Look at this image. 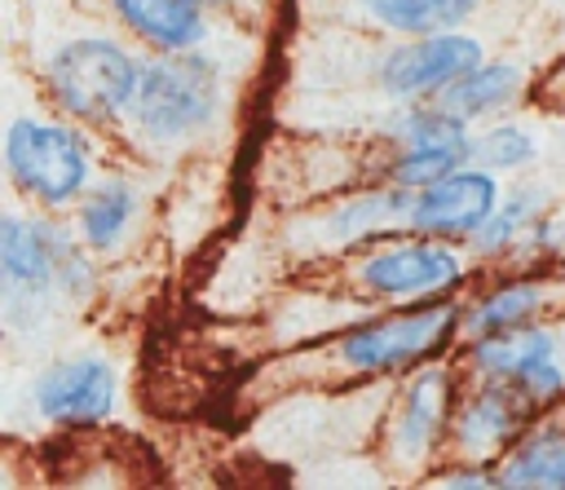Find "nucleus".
Instances as JSON below:
<instances>
[{
	"instance_id": "obj_1",
	"label": "nucleus",
	"mask_w": 565,
	"mask_h": 490,
	"mask_svg": "<svg viewBox=\"0 0 565 490\" xmlns=\"http://www.w3.org/2000/svg\"><path fill=\"white\" fill-rule=\"evenodd\" d=\"M216 102H221L216 66L194 57V49H185V53H159L154 62H141V75L124 115L137 137L154 146H177L199 137L212 124Z\"/></svg>"
},
{
	"instance_id": "obj_2",
	"label": "nucleus",
	"mask_w": 565,
	"mask_h": 490,
	"mask_svg": "<svg viewBox=\"0 0 565 490\" xmlns=\"http://www.w3.org/2000/svg\"><path fill=\"white\" fill-rule=\"evenodd\" d=\"M137 75H141V62L128 49H119L115 40H102V35H84L53 53L49 93H53L57 110H66L71 119L102 128L128 110Z\"/></svg>"
},
{
	"instance_id": "obj_3",
	"label": "nucleus",
	"mask_w": 565,
	"mask_h": 490,
	"mask_svg": "<svg viewBox=\"0 0 565 490\" xmlns=\"http://www.w3.org/2000/svg\"><path fill=\"white\" fill-rule=\"evenodd\" d=\"M4 168L26 199L66 207L88 185V146L71 124L18 115L4 128Z\"/></svg>"
},
{
	"instance_id": "obj_4",
	"label": "nucleus",
	"mask_w": 565,
	"mask_h": 490,
	"mask_svg": "<svg viewBox=\"0 0 565 490\" xmlns=\"http://www.w3.org/2000/svg\"><path fill=\"white\" fill-rule=\"evenodd\" d=\"M463 327V313L455 300H433V305H419V309H402V313H388L380 322H366V327H353L344 340H340V362L349 371H362V375H388V371H406V366H419L424 358L441 353L446 340Z\"/></svg>"
},
{
	"instance_id": "obj_5",
	"label": "nucleus",
	"mask_w": 565,
	"mask_h": 490,
	"mask_svg": "<svg viewBox=\"0 0 565 490\" xmlns=\"http://www.w3.org/2000/svg\"><path fill=\"white\" fill-rule=\"evenodd\" d=\"M463 252L450 238L415 234L388 238L358 260V287L380 300H433L463 278Z\"/></svg>"
},
{
	"instance_id": "obj_6",
	"label": "nucleus",
	"mask_w": 565,
	"mask_h": 490,
	"mask_svg": "<svg viewBox=\"0 0 565 490\" xmlns=\"http://www.w3.org/2000/svg\"><path fill=\"white\" fill-rule=\"evenodd\" d=\"M556 349H561L556 331H547L539 322H521V327H508V331L477 335L468 362L481 380H503L525 402L547 406L565 393V366L556 362Z\"/></svg>"
},
{
	"instance_id": "obj_7",
	"label": "nucleus",
	"mask_w": 565,
	"mask_h": 490,
	"mask_svg": "<svg viewBox=\"0 0 565 490\" xmlns=\"http://www.w3.org/2000/svg\"><path fill=\"white\" fill-rule=\"evenodd\" d=\"M499 207V181L490 168H455L450 177L415 190L406 230L437 238H472Z\"/></svg>"
},
{
	"instance_id": "obj_8",
	"label": "nucleus",
	"mask_w": 565,
	"mask_h": 490,
	"mask_svg": "<svg viewBox=\"0 0 565 490\" xmlns=\"http://www.w3.org/2000/svg\"><path fill=\"white\" fill-rule=\"evenodd\" d=\"M481 66V44L459 31L415 35L411 44L388 49L380 79L393 97H441L455 79Z\"/></svg>"
},
{
	"instance_id": "obj_9",
	"label": "nucleus",
	"mask_w": 565,
	"mask_h": 490,
	"mask_svg": "<svg viewBox=\"0 0 565 490\" xmlns=\"http://www.w3.org/2000/svg\"><path fill=\"white\" fill-rule=\"evenodd\" d=\"M534 415V402H525L512 384L503 380H486V388H477L472 397H463L455 406L450 419V446L468 459V464H490L499 450H512L525 419Z\"/></svg>"
},
{
	"instance_id": "obj_10",
	"label": "nucleus",
	"mask_w": 565,
	"mask_h": 490,
	"mask_svg": "<svg viewBox=\"0 0 565 490\" xmlns=\"http://www.w3.org/2000/svg\"><path fill=\"white\" fill-rule=\"evenodd\" d=\"M455 419V384L446 366H419L397 397V415L388 424V455L402 468H415L428 459V450L441 441V433Z\"/></svg>"
},
{
	"instance_id": "obj_11",
	"label": "nucleus",
	"mask_w": 565,
	"mask_h": 490,
	"mask_svg": "<svg viewBox=\"0 0 565 490\" xmlns=\"http://www.w3.org/2000/svg\"><path fill=\"white\" fill-rule=\"evenodd\" d=\"M62 260H66V247H62V234L53 225L31 221V216H4V225H0V269H4L9 309H18L22 300L26 305L49 300V291L62 278Z\"/></svg>"
},
{
	"instance_id": "obj_12",
	"label": "nucleus",
	"mask_w": 565,
	"mask_h": 490,
	"mask_svg": "<svg viewBox=\"0 0 565 490\" xmlns=\"http://www.w3.org/2000/svg\"><path fill=\"white\" fill-rule=\"evenodd\" d=\"M115 406V366L106 358H66L40 371L35 411L53 424H97Z\"/></svg>"
},
{
	"instance_id": "obj_13",
	"label": "nucleus",
	"mask_w": 565,
	"mask_h": 490,
	"mask_svg": "<svg viewBox=\"0 0 565 490\" xmlns=\"http://www.w3.org/2000/svg\"><path fill=\"white\" fill-rule=\"evenodd\" d=\"M110 9L159 53H185L207 35V0H110Z\"/></svg>"
},
{
	"instance_id": "obj_14",
	"label": "nucleus",
	"mask_w": 565,
	"mask_h": 490,
	"mask_svg": "<svg viewBox=\"0 0 565 490\" xmlns=\"http://www.w3.org/2000/svg\"><path fill=\"white\" fill-rule=\"evenodd\" d=\"M494 481L512 490H565V428L521 433L503 455Z\"/></svg>"
},
{
	"instance_id": "obj_15",
	"label": "nucleus",
	"mask_w": 565,
	"mask_h": 490,
	"mask_svg": "<svg viewBox=\"0 0 565 490\" xmlns=\"http://www.w3.org/2000/svg\"><path fill=\"white\" fill-rule=\"evenodd\" d=\"M543 300H547V283H539V278H512L503 287H490L463 313V331L477 340V335H490V331H508V327L534 322V313L543 309Z\"/></svg>"
},
{
	"instance_id": "obj_16",
	"label": "nucleus",
	"mask_w": 565,
	"mask_h": 490,
	"mask_svg": "<svg viewBox=\"0 0 565 490\" xmlns=\"http://www.w3.org/2000/svg\"><path fill=\"white\" fill-rule=\"evenodd\" d=\"M516 88H521V71L516 66H508V62H494V66H477V71H468L463 79H455L441 97H433V102H441L446 110H455V115H463V119H481V115H494V110H503L512 97H516Z\"/></svg>"
},
{
	"instance_id": "obj_17",
	"label": "nucleus",
	"mask_w": 565,
	"mask_h": 490,
	"mask_svg": "<svg viewBox=\"0 0 565 490\" xmlns=\"http://www.w3.org/2000/svg\"><path fill=\"white\" fill-rule=\"evenodd\" d=\"M132 212H137V190L128 181H102L79 207V238L93 252H115Z\"/></svg>"
},
{
	"instance_id": "obj_18",
	"label": "nucleus",
	"mask_w": 565,
	"mask_h": 490,
	"mask_svg": "<svg viewBox=\"0 0 565 490\" xmlns=\"http://www.w3.org/2000/svg\"><path fill=\"white\" fill-rule=\"evenodd\" d=\"M366 13L397 35H433L463 22L477 0H362Z\"/></svg>"
},
{
	"instance_id": "obj_19",
	"label": "nucleus",
	"mask_w": 565,
	"mask_h": 490,
	"mask_svg": "<svg viewBox=\"0 0 565 490\" xmlns=\"http://www.w3.org/2000/svg\"><path fill=\"white\" fill-rule=\"evenodd\" d=\"M472 159L481 168H490V172L521 168V163L534 159V137L525 128H516V124H499V128H490V132H481L472 141Z\"/></svg>"
},
{
	"instance_id": "obj_20",
	"label": "nucleus",
	"mask_w": 565,
	"mask_h": 490,
	"mask_svg": "<svg viewBox=\"0 0 565 490\" xmlns=\"http://www.w3.org/2000/svg\"><path fill=\"white\" fill-rule=\"evenodd\" d=\"M530 216H534V199L530 194H516V199H508V203H499L494 207V216L472 234V247L477 252H499V247H508L521 230H530Z\"/></svg>"
},
{
	"instance_id": "obj_21",
	"label": "nucleus",
	"mask_w": 565,
	"mask_h": 490,
	"mask_svg": "<svg viewBox=\"0 0 565 490\" xmlns=\"http://www.w3.org/2000/svg\"><path fill=\"white\" fill-rule=\"evenodd\" d=\"M216 4H230V0H216Z\"/></svg>"
}]
</instances>
